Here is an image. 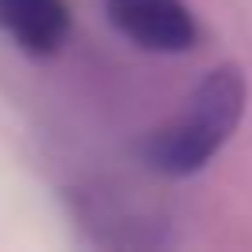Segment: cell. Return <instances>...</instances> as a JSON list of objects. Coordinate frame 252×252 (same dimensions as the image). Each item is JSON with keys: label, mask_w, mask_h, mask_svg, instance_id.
<instances>
[{"label": "cell", "mask_w": 252, "mask_h": 252, "mask_svg": "<svg viewBox=\"0 0 252 252\" xmlns=\"http://www.w3.org/2000/svg\"><path fill=\"white\" fill-rule=\"evenodd\" d=\"M71 4L67 0H0V33L33 60L56 56L71 37Z\"/></svg>", "instance_id": "cell-3"}, {"label": "cell", "mask_w": 252, "mask_h": 252, "mask_svg": "<svg viewBox=\"0 0 252 252\" xmlns=\"http://www.w3.org/2000/svg\"><path fill=\"white\" fill-rule=\"evenodd\" d=\"M104 15L145 52L182 56L200 41V23L186 0H104Z\"/></svg>", "instance_id": "cell-2"}, {"label": "cell", "mask_w": 252, "mask_h": 252, "mask_svg": "<svg viewBox=\"0 0 252 252\" xmlns=\"http://www.w3.org/2000/svg\"><path fill=\"white\" fill-rule=\"evenodd\" d=\"M249 104V78L237 63H219L204 74L186 108L145 137V163L163 178H189L234 137Z\"/></svg>", "instance_id": "cell-1"}]
</instances>
